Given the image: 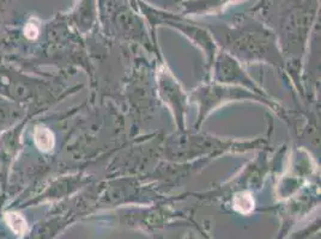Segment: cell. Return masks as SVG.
<instances>
[{"label": "cell", "mask_w": 321, "mask_h": 239, "mask_svg": "<svg viewBox=\"0 0 321 239\" xmlns=\"http://www.w3.org/2000/svg\"><path fill=\"white\" fill-rule=\"evenodd\" d=\"M24 33L29 39H35L39 33V28L34 23H28V25L24 29Z\"/></svg>", "instance_id": "cell-3"}, {"label": "cell", "mask_w": 321, "mask_h": 239, "mask_svg": "<svg viewBox=\"0 0 321 239\" xmlns=\"http://www.w3.org/2000/svg\"><path fill=\"white\" fill-rule=\"evenodd\" d=\"M5 220L9 224V226L12 228V231L16 232L17 234H23L26 231L25 219L19 213H16V212L8 213L5 215Z\"/></svg>", "instance_id": "cell-2"}, {"label": "cell", "mask_w": 321, "mask_h": 239, "mask_svg": "<svg viewBox=\"0 0 321 239\" xmlns=\"http://www.w3.org/2000/svg\"><path fill=\"white\" fill-rule=\"evenodd\" d=\"M34 140L36 146L43 152H48L54 146V138L49 129L46 127H36L34 132Z\"/></svg>", "instance_id": "cell-1"}]
</instances>
